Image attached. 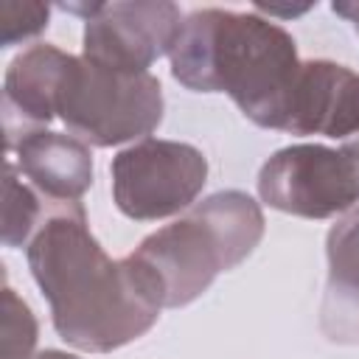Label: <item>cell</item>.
<instances>
[{"instance_id": "6da1fadb", "label": "cell", "mask_w": 359, "mask_h": 359, "mask_svg": "<svg viewBox=\"0 0 359 359\" xmlns=\"http://www.w3.org/2000/svg\"><path fill=\"white\" fill-rule=\"evenodd\" d=\"M34 278L50 300L56 331L87 351L118 348L143 334L160 303L129 261L112 264L73 202L53 216L28 250Z\"/></svg>"}, {"instance_id": "7a4b0ae2", "label": "cell", "mask_w": 359, "mask_h": 359, "mask_svg": "<svg viewBox=\"0 0 359 359\" xmlns=\"http://www.w3.org/2000/svg\"><path fill=\"white\" fill-rule=\"evenodd\" d=\"M171 70L191 90H227L247 118L283 129L300 65L292 36L278 25L208 8L180 25Z\"/></svg>"}, {"instance_id": "3957f363", "label": "cell", "mask_w": 359, "mask_h": 359, "mask_svg": "<svg viewBox=\"0 0 359 359\" xmlns=\"http://www.w3.org/2000/svg\"><path fill=\"white\" fill-rule=\"evenodd\" d=\"M261 236V213L244 194H219L188 219L149 236L126 261L160 306H182L238 264Z\"/></svg>"}, {"instance_id": "277c9868", "label": "cell", "mask_w": 359, "mask_h": 359, "mask_svg": "<svg viewBox=\"0 0 359 359\" xmlns=\"http://www.w3.org/2000/svg\"><path fill=\"white\" fill-rule=\"evenodd\" d=\"M56 112L79 137L112 146L160 123V81L149 73H123L70 56L56 93Z\"/></svg>"}, {"instance_id": "5b68a950", "label": "cell", "mask_w": 359, "mask_h": 359, "mask_svg": "<svg viewBox=\"0 0 359 359\" xmlns=\"http://www.w3.org/2000/svg\"><path fill=\"white\" fill-rule=\"evenodd\" d=\"M258 191L278 210L309 219L334 216L359 199V143L289 146L264 163Z\"/></svg>"}, {"instance_id": "8992f818", "label": "cell", "mask_w": 359, "mask_h": 359, "mask_svg": "<svg viewBox=\"0 0 359 359\" xmlns=\"http://www.w3.org/2000/svg\"><path fill=\"white\" fill-rule=\"evenodd\" d=\"M205 157L182 143L146 140L112 163L118 208L132 219H160L185 208L205 185Z\"/></svg>"}, {"instance_id": "52a82bcc", "label": "cell", "mask_w": 359, "mask_h": 359, "mask_svg": "<svg viewBox=\"0 0 359 359\" xmlns=\"http://www.w3.org/2000/svg\"><path fill=\"white\" fill-rule=\"evenodd\" d=\"M180 25V11L171 3L98 6L87 17L84 53L112 70L146 73L157 56L171 53Z\"/></svg>"}, {"instance_id": "ba28073f", "label": "cell", "mask_w": 359, "mask_h": 359, "mask_svg": "<svg viewBox=\"0 0 359 359\" xmlns=\"http://www.w3.org/2000/svg\"><path fill=\"white\" fill-rule=\"evenodd\" d=\"M283 129L294 135H328V137H345L356 132L359 73L331 62L300 65Z\"/></svg>"}, {"instance_id": "9c48e42d", "label": "cell", "mask_w": 359, "mask_h": 359, "mask_svg": "<svg viewBox=\"0 0 359 359\" xmlns=\"http://www.w3.org/2000/svg\"><path fill=\"white\" fill-rule=\"evenodd\" d=\"M22 171L56 199L79 196L93 182L90 154L73 137L53 132H31L20 143Z\"/></svg>"}]
</instances>
